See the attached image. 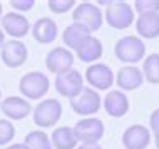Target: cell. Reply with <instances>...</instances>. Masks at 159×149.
<instances>
[{
    "label": "cell",
    "mask_w": 159,
    "mask_h": 149,
    "mask_svg": "<svg viewBox=\"0 0 159 149\" xmlns=\"http://www.w3.org/2000/svg\"><path fill=\"white\" fill-rule=\"evenodd\" d=\"M116 57L121 62L126 64H137L139 61H143L146 55V45L144 42L136 35H126L122 39L117 40L114 47Z\"/></svg>",
    "instance_id": "6da1fadb"
},
{
    "label": "cell",
    "mask_w": 159,
    "mask_h": 149,
    "mask_svg": "<svg viewBox=\"0 0 159 149\" xmlns=\"http://www.w3.org/2000/svg\"><path fill=\"white\" fill-rule=\"evenodd\" d=\"M32 117L39 127H52L62 117V104L59 99H44L32 109Z\"/></svg>",
    "instance_id": "7a4b0ae2"
},
{
    "label": "cell",
    "mask_w": 159,
    "mask_h": 149,
    "mask_svg": "<svg viewBox=\"0 0 159 149\" xmlns=\"http://www.w3.org/2000/svg\"><path fill=\"white\" fill-rule=\"evenodd\" d=\"M106 22L116 30H126L134 24V10L127 2H111L106 8Z\"/></svg>",
    "instance_id": "3957f363"
},
{
    "label": "cell",
    "mask_w": 159,
    "mask_h": 149,
    "mask_svg": "<svg viewBox=\"0 0 159 149\" xmlns=\"http://www.w3.org/2000/svg\"><path fill=\"white\" fill-rule=\"evenodd\" d=\"M49 87H50L49 77L39 70H32L29 74L22 75V79L19 82L20 92L27 99H42L49 92Z\"/></svg>",
    "instance_id": "277c9868"
},
{
    "label": "cell",
    "mask_w": 159,
    "mask_h": 149,
    "mask_svg": "<svg viewBox=\"0 0 159 149\" xmlns=\"http://www.w3.org/2000/svg\"><path fill=\"white\" fill-rule=\"evenodd\" d=\"M75 139L82 144H99L104 136V122L97 117H84L72 127Z\"/></svg>",
    "instance_id": "5b68a950"
},
{
    "label": "cell",
    "mask_w": 159,
    "mask_h": 149,
    "mask_svg": "<svg viewBox=\"0 0 159 149\" xmlns=\"http://www.w3.org/2000/svg\"><path fill=\"white\" fill-rule=\"evenodd\" d=\"M72 19H74V22L89 29V32L99 30L102 27V22H104V15H102L101 8L91 2H84L75 5L74 12H72Z\"/></svg>",
    "instance_id": "8992f818"
},
{
    "label": "cell",
    "mask_w": 159,
    "mask_h": 149,
    "mask_svg": "<svg viewBox=\"0 0 159 149\" xmlns=\"http://www.w3.org/2000/svg\"><path fill=\"white\" fill-rule=\"evenodd\" d=\"M82 89H84V79L79 70L70 69L67 72H62V74L55 75V91L62 97L74 99V97L80 94Z\"/></svg>",
    "instance_id": "52a82bcc"
},
{
    "label": "cell",
    "mask_w": 159,
    "mask_h": 149,
    "mask_svg": "<svg viewBox=\"0 0 159 149\" xmlns=\"http://www.w3.org/2000/svg\"><path fill=\"white\" fill-rule=\"evenodd\" d=\"M70 107L79 116H92L101 109V97L92 87H84L80 94L70 99Z\"/></svg>",
    "instance_id": "ba28073f"
},
{
    "label": "cell",
    "mask_w": 159,
    "mask_h": 149,
    "mask_svg": "<svg viewBox=\"0 0 159 149\" xmlns=\"http://www.w3.org/2000/svg\"><path fill=\"white\" fill-rule=\"evenodd\" d=\"M29 57L27 45L20 40H8L2 47V62L10 69L22 67Z\"/></svg>",
    "instance_id": "9c48e42d"
},
{
    "label": "cell",
    "mask_w": 159,
    "mask_h": 149,
    "mask_svg": "<svg viewBox=\"0 0 159 149\" xmlns=\"http://www.w3.org/2000/svg\"><path fill=\"white\" fill-rule=\"evenodd\" d=\"M45 65L49 69V72L59 75L62 72H67L72 69V65H74V55L66 47H55L47 54Z\"/></svg>",
    "instance_id": "30bf717a"
},
{
    "label": "cell",
    "mask_w": 159,
    "mask_h": 149,
    "mask_svg": "<svg viewBox=\"0 0 159 149\" xmlns=\"http://www.w3.org/2000/svg\"><path fill=\"white\" fill-rule=\"evenodd\" d=\"M85 80L99 91H107L114 82V74L106 64H92L85 70Z\"/></svg>",
    "instance_id": "8fae6325"
},
{
    "label": "cell",
    "mask_w": 159,
    "mask_h": 149,
    "mask_svg": "<svg viewBox=\"0 0 159 149\" xmlns=\"http://www.w3.org/2000/svg\"><path fill=\"white\" fill-rule=\"evenodd\" d=\"M151 142V131L143 124L129 126L122 134V146L126 149H146Z\"/></svg>",
    "instance_id": "7c38bea8"
},
{
    "label": "cell",
    "mask_w": 159,
    "mask_h": 149,
    "mask_svg": "<svg viewBox=\"0 0 159 149\" xmlns=\"http://www.w3.org/2000/svg\"><path fill=\"white\" fill-rule=\"evenodd\" d=\"M2 29L3 32H7L10 37H14L15 39H22L29 34L30 30V24H29V20L25 19L22 14H17V12H8L2 17Z\"/></svg>",
    "instance_id": "4fadbf2b"
},
{
    "label": "cell",
    "mask_w": 159,
    "mask_h": 149,
    "mask_svg": "<svg viewBox=\"0 0 159 149\" xmlns=\"http://www.w3.org/2000/svg\"><path fill=\"white\" fill-rule=\"evenodd\" d=\"M0 109L8 119H14V121H22L32 112V106L29 104V101L14 96L7 97L0 102Z\"/></svg>",
    "instance_id": "5bb4252c"
},
{
    "label": "cell",
    "mask_w": 159,
    "mask_h": 149,
    "mask_svg": "<svg viewBox=\"0 0 159 149\" xmlns=\"http://www.w3.org/2000/svg\"><path fill=\"white\" fill-rule=\"evenodd\" d=\"M57 34H59V29H57V24L54 22L52 19L49 17H42L39 19L32 27V35L39 44H52V42L57 39Z\"/></svg>",
    "instance_id": "9a60e30c"
},
{
    "label": "cell",
    "mask_w": 159,
    "mask_h": 149,
    "mask_svg": "<svg viewBox=\"0 0 159 149\" xmlns=\"http://www.w3.org/2000/svg\"><path fill=\"white\" fill-rule=\"evenodd\" d=\"M104 109L111 117H122L129 111V99L121 91H109L104 97Z\"/></svg>",
    "instance_id": "2e32d148"
},
{
    "label": "cell",
    "mask_w": 159,
    "mask_h": 149,
    "mask_svg": "<svg viewBox=\"0 0 159 149\" xmlns=\"http://www.w3.org/2000/svg\"><path fill=\"white\" fill-rule=\"evenodd\" d=\"M117 86L122 91H136L143 86L144 82V75L137 67L134 65H126L117 72V77H116Z\"/></svg>",
    "instance_id": "e0dca14e"
},
{
    "label": "cell",
    "mask_w": 159,
    "mask_h": 149,
    "mask_svg": "<svg viewBox=\"0 0 159 149\" xmlns=\"http://www.w3.org/2000/svg\"><path fill=\"white\" fill-rule=\"evenodd\" d=\"M136 32L149 40L159 37V12L141 14L136 20Z\"/></svg>",
    "instance_id": "ac0fdd59"
},
{
    "label": "cell",
    "mask_w": 159,
    "mask_h": 149,
    "mask_svg": "<svg viewBox=\"0 0 159 149\" xmlns=\"http://www.w3.org/2000/svg\"><path fill=\"white\" fill-rule=\"evenodd\" d=\"M89 37H91L89 29H85L84 25H80L77 22H72L70 25H67L66 30H64V34H62L64 44H66L69 49H72V50H77L85 40L89 39Z\"/></svg>",
    "instance_id": "d6986e66"
},
{
    "label": "cell",
    "mask_w": 159,
    "mask_h": 149,
    "mask_svg": "<svg viewBox=\"0 0 159 149\" xmlns=\"http://www.w3.org/2000/svg\"><path fill=\"white\" fill-rule=\"evenodd\" d=\"M50 142H52V147L55 149H75L79 141L75 139L72 127L62 126V127H55L54 129L52 136H50Z\"/></svg>",
    "instance_id": "ffe728a7"
},
{
    "label": "cell",
    "mask_w": 159,
    "mask_h": 149,
    "mask_svg": "<svg viewBox=\"0 0 159 149\" xmlns=\"http://www.w3.org/2000/svg\"><path fill=\"white\" fill-rule=\"evenodd\" d=\"M75 52H77V57H79V61H82V62H96L97 59L102 57V52H104V49H102L101 40L91 35L82 45H80L79 49L75 50Z\"/></svg>",
    "instance_id": "44dd1931"
},
{
    "label": "cell",
    "mask_w": 159,
    "mask_h": 149,
    "mask_svg": "<svg viewBox=\"0 0 159 149\" xmlns=\"http://www.w3.org/2000/svg\"><path fill=\"white\" fill-rule=\"evenodd\" d=\"M141 72L149 84H159V54H149L144 59Z\"/></svg>",
    "instance_id": "7402d4cb"
},
{
    "label": "cell",
    "mask_w": 159,
    "mask_h": 149,
    "mask_svg": "<svg viewBox=\"0 0 159 149\" xmlns=\"http://www.w3.org/2000/svg\"><path fill=\"white\" fill-rule=\"evenodd\" d=\"M24 144L29 149H52V142H50L49 136L44 131H32L25 136Z\"/></svg>",
    "instance_id": "603a6c76"
},
{
    "label": "cell",
    "mask_w": 159,
    "mask_h": 149,
    "mask_svg": "<svg viewBox=\"0 0 159 149\" xmlns=\"http://www.w3.org/2000/svg\"><path fill=\"white\" fill-rule=\"evenodd\" d=\"M15 138V126L7 119H0V146H5Z\"/></svg>",
    "instance_id": "cb8c5ba5"
},
{
    "label": "cell",
    "mask_w": 159,
    "mask_h": 149,
    "mask_svg": "<svg viewBox=\"0 0 159 149\" xmlns=\"http://www.w3.org/2000/svg\"><path fill=\"white\" fill-rule=\"evenodd\" d=\"M47 5H49L50 12H54V14H66L75 5V2L74 0H49Z\"/></svg>",
    "instance_id": "d4e9b609"
},
{
    "label": "cell",
    "mask_w": 159,
    "mask_h": 149,
    "mask_svg": "<svg viewBox=\"0 0 159 149\" xmlns=\"http://www.w3.org/2000/svg\"><path fill=\"white\" fill-rule=\"evenodd\" d=\"M134 7L137 14H149V12H159V0H136Z\"/></svg>",
    "instance_id": "484cf974"
},
{
    "label": "cell",
    "mask_w": 159,
    "mask_h": 149,
    "mask_svg": "<svg viewBox=\"0 0 159 149\" xmlns=\"http://www.w3.org/2000/svg\"><path fill=\"white\" fill-rule=\"evenodd\" d=\"M10 5L15 8V10H20V12H27L35 5L34 0H10Z\"/></svg>",
    "instance_id": "4316f807"
},
{
    "label": "cell",
    "mask_w": 159,
    "mask_h": 149,
    "mask_svg": "<svg viewBox=\"0 0 159 149\" xmlns=\"http://www.w3.org/2000/svg\"><path fill=\"white\" fill-rule=\"evenodd\" d=\"M149 126H151V134L154 136V139L159 138V109H156L149 117Z\"/></svg>",
    "instance_id": "83f0119b"
},
{
    "label": "cell",
    "mask_w": 159,
    "mask_h": 149,
    "mask_svg": "<svg viewBox=\"0 0 159 149\" xmlns=\"http://www.w3.org/2000/svg\"><path fill=\"white\" fill-rule=\"evenodd\" d=\"M77 149H102L99 144H80Z\"/></svg>",
    "instance_id": "f1b7e54d"
},
{
    "label": "cell",
    "mask_w": 159,
    "mask_h": 149,
    "mask_svg": "<svg viewBox=\"0 0 159 149\" xmlns=\"http://www.w3.org/2000/svg\"><path fill=\"white\" fill-rule=\"evenodd\" d=\"M5 149H29V147L25 146L24 142H17V144H10V146L5 147Z\"/></svg>",
    "instance_id": "f546056e"
},
{
    "label": "cell",
    "mask_w": 159,
    "mask_h": 149,
    "mask_svg": "<svg viewBox=\"0 0 159 149\" xmlns=\"http://www.w3.org/2000/svg\"><path fill=\"white\" fill-rule=\"evenodd\" d=\"M3 44H5V35H3V32H2V29H0V49L3 47Z\"/></svg>",
    "instance_id": "4dcf8cb0"
},
{
    "label": "cell",
    "mask_w": 159,
    "mask_h": 149,
    "mask_svg": "<svg viewBox=\"0 0 159 149\" xmlns=\"http://www.w3.org/2000/svg\"><path fill=\"white\" fill-rule=\"evenodd\" d=\"M154 141H156V147L159 149V138H157V139H154Z\"/></svg>",
    "instance_id": "1f68e13d"
},
{
    "label": "cell",
    "mask_w": 159,
    "mask_h": 149,
    "mask_svg": "<svg viewBox=\"0 0 159 149\" xmlns=\"http://www.w3.org/2000/svg\"><path fill=\"white\" fill-rule=\"evenodd\" d=\"M0 19H2V2H0Z\"/></svg>",
    "instance_id": "d6a6232c"
},
{
    "label": "cell",
    "mask_w": 159,
    "mask_h": 149,
    "mask_svg": "<svg viewBox=\"0 0 159 149\" xmlns=\"http://www.w3.org/2000/svg\"><path fill=\"white\" fill-rule=\"evenodd\" d=\"M0 99H2V94H0Z\"/></svg>",
    "instance_id": "836d02e7"
}]
</instances>
